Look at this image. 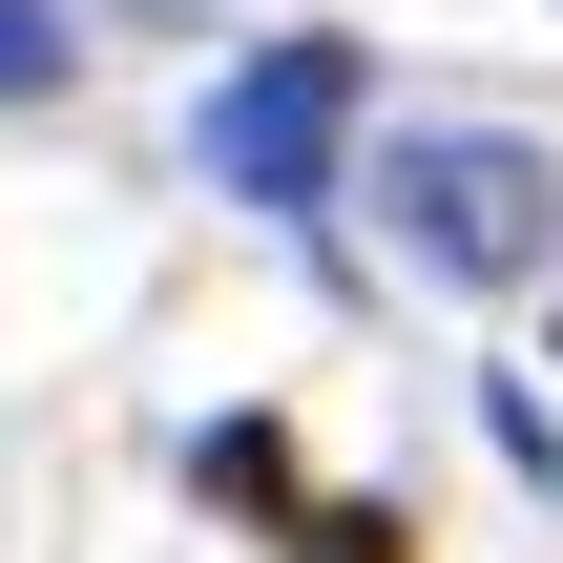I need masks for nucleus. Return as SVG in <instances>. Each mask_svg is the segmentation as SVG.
Returning <instances> with one entry per match:
<instances>
[{
	"label": "nucleus",
	"mask_w": 563,
	"mask_h": 563,
	"mask_svg": "<svg viewBox=\"0 0 563 563\" xmlns=\"http://www.w3.org/2000/svg\"><path fill=\"white\" fill-rule=\"evenodd\" d=\"M376 209H397V251L460 272V292H543L563 272V167L522 146V125H397Z\"/></svg>",
	"instance_id": "f257e3e1"
},
{
	"label": "nucleus",
	"mask_w": 563,
	"mask_h": 563,
	"mask_svg": "<svg viewBox=\"0 0 563 563\" xmlns=\"http://www.w3.org/2000/svg\"><path fill=\"white\" fill-rule=\"evenodd\" d=\"M355 104H376V63H355V42H251V63L209 84V167H230V209H334Z\"/></svg>",
	"instance_id": "f03ea898"
},
{
	"label": "nucleus",
	"mask_w": 563,
	"mask_h": 563,
	"mask_svg": "<svg viewBox=\"0 0 563 563\" xmlns=\"http://www.w3.org/2000/svg\"><path fill=\"white\" fill-rule=\"evenodd\" d=\"M188 481H209V501H251L292 563H418V543H397V501H313V481H292V418H209V439H188Z\"/></svg>",
	"instance_id": "7ed1b4c3"
},
{
	"label": "nucleus",
	"mask_w": 563,
	"mask_h": 563,
	"mask_svg": "<svg viewBox=\"0 0 563 563\" xmlns=\"http://www.w3.org/2000/svg\"><path fill=\"white\" fill-rule=\"evenodd\" d=\"M63 63H84L63 0H0V104H63Z\"/></svg>",
	"instance_id": "20e7f679"
}]
</instances>
